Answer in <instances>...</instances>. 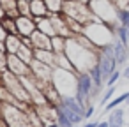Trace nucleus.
<instances>
[{
    "instance_id": "nucleus-38",
    "label": "nucleus",
    "mask_w": 129,
    "mask_h": 127,
    "mask_svg": "<svg viewBox=\"0 0 129 127\" xmlns=\"http://www.w3.org/2000/svg\"><path fill=\"white\" fill-rule=\"evenodd\" d=\"M125 106H129V99H127V101H125Z\"/></svg>"
},
{
    "instance_id": "nucleus-20",
    "label": "nucleus",
    "mask_w": 129,
    "mask_h": 127,
    "mask_svg": "<svg viewBox=\"0 0 129 127\" xmlns=\"http://www.w3.org/2000/svg\"><path fill=\"white\" fill-rule=\"evenodd\" d=\"M124 109L122 108H115L110 116H108V122H110V127H124Z\"/></svg>"
},
{
    "instance_id": "nucleus-17",
    "label": "nucleus",
    "mask_w": 129,
    "mask_h": 127,
    "mask_svg": "<svg viewBox=\"0 0 129 127\" xmlns=\"http://www.w3.org/2000/svg\"><path fill=\"white\" fill-rule=\"evenodd\" d=\"M34 60H39L46 65L55 67V53L51 50H34Z\"/></svg>"
},
{
    "instance_id": "nucleus-6",
    "label": "nucleus",
    "mask_w": 129,
    "mask_h": 127,
    "mask_svg": "<svg viewBox=\"0 0 129 127\" xmlns=\"http://www.w3.org/2000/svg\"><path fill=\"white\" fill-rule=\"evenodd\" d=\"M0 116L4 118L7 127H32L27 113L14 104L0 102Z\"/></svg>"
},
{
    "instance_id": "nucleus-12",
    "label": "nucleus",
    "mask_w": 129,
    "mask_h": 127,
    "mask_svg": "<svg viewBox=\"0 0 129 127\" xmlns=\"http://www.w3.org/2000/svg\"><path fill=\"white\" fill-rule=\"evenodd\" d=\"M43 94H44V97H46L48 104L60 108V104H62L64 97L60 95V92L55 88V85H53V83H48V85H44V87H43Z\"/></svg>"
},
{
    "instance_id": "nucleus-4",
    "label": "nucleus",
    "mask_w": 129,
    "mask_h": 127,
    "mask_svg": "<svg viewBox=\"0 0 129 127\" xmlns=\"http://www.w3.org/2000/svg\"><path fill=\"white\" fill-rule=\"evenodd\" d=\"M88 7L92 14L97 16V20L110 25L113 30L118 27V9L111 4V0H94L88 4Z\"/></svg>"
},
{
    "instance_id": "nucleus-28",
    "label": "nucleus",
    "mask_w": 129,
    "mask_h": 127,
    "mask_svg": "<svg viewBox=\"0 0 129 127\" xmlns=\"http://www.w3.org/2000/svg\"><path fill=\"white\" fill-rule=\"evenodd\" d=\"M113 94H115V87H106L104 94H103V95H101V99H99V102H101V106H103V108H104V106L111 101Z\"/></svg>"
},
{
    "instance_id": "nucleus-5",
    "label": "nucleus",
    "mask_w": 129,
    "mask_h": 127,
    "mask_svg": "<svg viewBox=\"0 0 129 127\" xmlns=\"http://www.w3.org/2000/svg\"><path fill=\"white\" fill-rule=\"evenodd\" d=\"M62 14H66V16L80 21L81 25H87L90 21H101V20H97V16L92 14V11H90L88 6L80 4V2H74V0H64Z\"/></svg>"
},
{
    "instance_id": "nucleus-30",
    "label": "nucleus",
    "mask_w": 129,
    "mask_h": 127,
    "mask_svg": "<svg viewBox=\"0 0 129 127\" xmlns=\"http://www.w3.org/2000/svg\"><path fill=\"white\" fill-rule=\"evenodd\" d=\"M120 78H122V72H120V71H115V72H113V74H111V76L106 79L104 87H115V83H117Z\"/></svg>"
},
{
    "instance_id": "nucleus-33",
    "label": "nucleus",
    "mask_w": 129,
    "mask_h": 127,
    "mask_svg": "<svg viewBox=\"0 0 129 127\" xmlns=\"http://www.w3.org/2000/svg\"><path fill=\"white\" fill-rule=\"evenodd\" d=\"M97 123H99V120H88V122H85L81 127H97Z\"/></svg>"
},
{
    "instance_id": "nucleus-26",
    "label": "nucleus",
    "mask_w": 129,
    "mask_h": 127,
    "mask_svg": "<svg viewBox=\"0 0 129 127\" xmlns=\"http://www.w3.org/2000/svg\"><path fill=\"white\" fill-rule=\"evenodd\" d=\"M0 102H6V104H16L18 102V99L2 85V87H0Z\"/></svg>"
},
{
    "instance_id": "nucleus-36",
    "label": "nucleus",
    "mask_w": 129,
    "mask_h": 127,
    "mask_svg": "<svg viewBox=\"0 0 129 127\" xmlns=\"http://www.w3.org/2000/svg\"><path fill=\"white\" fill-rule=\"evenodd\" d=\"M122 78H125V79H129V65L124 69V72H122Z\"/></svg>"
},
{
    "instance_id": "nucleus-15",
    "label": "nucleus",
    "mask_w": 129,
    "mask_h": 127,
    "mask_svg": "<svg viewBox=\"0 0 129 127\" xmlns=\"http://www.w3.org/2000/svg\"><path fill=\"white\" fill-rule=\"evenodd\" d=\"M30 11H32V18H48V7L44 4V0H32L30 2Z\"/></svg>"
},
{
    "instance_id": "nucleus-14",
    "label": "nucleus",
    "mask_w": 129,
    "mask_h": 127,
    "mask_svg": "<svg viewBox=\"0 0 129 127\" xmlns=\"http://www.w3.org/2000/svg\"><path fill=\"white\" fill-rule=\"evenodd\" d=\"M55 69H62V71H69V72H76V74H80V72L74 69L73 62L67 58L66 53H55Z\"/></svg>"
},
{
    "instance_id": "nucleus-41",
    "label": "nucleus",
    "mask_w": 129,
    "mask_h": 127,
    "mask_svg": "<svg viewBox=\"0 0 129 127\" xmlns=\"http://www.w3.org/2000/svg\"><path fill=\"white\" fill-rule=\"evenodd\" d=\"M28 2H32V0H28Z\"/></svg>"
},
{
    "instance_id": "nucleus-11",
    "label": "nucleus",
    "mask_w": 129,
    "mask_h": 127,
    "mask_svg": "<svg viewBox=\"0 0 129 127\" xmlns=\"http://www.w3.org/2000/svg\"><path fill=\"white\" fill-rule=\"evenodd\" d=\"M50 20H51V25H53L57 35H62L66 39L73 37V34H71V30H69V27H67V23L64 20V14L62 13L60 14H50Z\"/></svg>"
},
{
    "instance_id": "nucleus-19",
    "label": "nucleus",
    "mask_w": 129,
    "mask_h": 127,
    "mask_svg": "<svg viewBox=\"0 0 129 127\" xmlns=\"http://www.w3.org/2000/svg\"><path fill=\"white\" fill-rule=\"evenodd\" d=\"M0 6H2L6 16L9 18H20V13H18V0H0Z\"/></svg>"
},
{
    "instance_id": "nucleus-18",
    "label": "nucleus",
    "mask_w": 129,
    "mask_h": 127,
    "mask_svg": "<svg viewBox=\"0 0 129 127\" xmlns=\"http://www.w3.org/2000/svg\"><path fill=\"white\" fill-rule=\"evenodd\" d=\"M36 28H37L39 32L50 35V37L57 35V34H55V28H53V25H51L50 16H48V18H36Z\"/></svg>"
},
{
    "instance_id": "nucleus-25",
    "label": "nucleus",
    "mask_w": 129,
    "mask_h": 127,
    "mask_svg": "<svg viewBox=\"0 0 129 127\" xmlns=\"http://www.w3.org/2000/svg\"><path fill=\"white\" fill-rule=\"evenodd\" d=\"M50 14H60L64 9V0H44Z\"/></svg>"
},
{
    "instance_id": "nucleus-16",
    "label": "nucleus",
    "mask_w": 129,
    "mask_h": 127,
    "mask_svg": "<svg viewBox=\"0 0 129 127\" xmlns=\"http://www.w3.org/2000/svg\"><path fill=\"white\" fill-rule=\"evenodd\" d=\"M4 48L7 55H16L18 50L21 48V37L20 35H7L4 41Z\"/></svg>"
},
{
    "instance_id": "nucleus-10",
    "label": "nucleus",
    "mask_w": 129,
    "mask_h": 127,
    "mask_svg": "<svg viewBox=\"0 0 129 127\" xmlns=\"http://www.w3.org/2000/svg\"><path fill=\"white\" fill-rule=\"evenodd\" d=\"M16 27H18V35L20 37H30L37 28H36V20L28 16H20L16 18Z\"/></svg>"
},
{
    "instance_id": "nucleus-13",
    "label": "nucleus",
    "mask_w": 129,
    "mask_h": 127,
    "mask_svg": "<svg viewBox=\"0 0 129 127\" xmlns=\"http://www.w3.org/2000/svg\"><path fill=\"white\" fill-rule=\"evenodd\" d=\"M30 39H32L34 50H51V37H50V35H46V34L36 30V32L30 35Z\"/></svg>"
},
{
    "instance_id": "nucleus-8",
    "label": "nucleus",
    "mask_w": 129,
    "mask_h": 127,
    "mask_svg": "<svg viewBox=\"0 0 129 127\" xmlns=\"http://www.w3.org/2000/svg\"><path fill=\"white\" fill-rule=\"evenodd\" d=\"M7 71L13 72L18 78H23V76H30L32 74L30 65H27L18 55H7Z\"/></svg>"
},
{
    "instance_id": "nucleus-3",
    "label": "nucleus",
    "mask_w": 129,
    "mask_h": 127,
    "mask_svg": "<svg viewBox=\"0 0 129 127\" xmlns=\"http://www.w3.org/2000/svg\"><path fill=\"white\" fill-rule=\"evenodd\" d=\"M78 76L80 74H76V72L55 69L51 83L55 85V88L60 92V95L64 99H71V97H76V94H78Z\"/></svg>"
},
{
    "instance_id": "nucleus-21",
    "label": "nucleus",
    "mask_w": 129,
    "mask_h": 127,
    "mask_svg": "<svg viewBox=\"0 0 129 127\" xmlns=\"http://www.w3.org/2000/svg\"><path fill=\"white\" fill-rule=\"evenodd\" d=\"M127 99H129V92H124V94H120L118 97L111 99V101H110V102H108V104H106L103 109H104L106 113H108V111H113L115 108H120V106H122V104H124Z\"/></svg>"
},
{
    "instance_id": "nucleus-2",
    "label": "nucleus",
    "mask_w": 129,
    "mask_h": 127,
    "mask_svg": "<svg viewBox=\"0 0 129 127\" xmlns=\"http://www.w3.org/2000/svg\"><path fill=\"white\" fill-rule=\"evenodd\" d=\"M83 35L88 37L99 50L104 48V46L113 44V41H115V30L110 25L103 23V21H90V23H87L85 30H83Z\"/></svg>"
},
{
    "instance_id": "nucleus-23",
    "label": "nucleus",
    "mask_w": 129,
    "mask_h": 127,
    "mask_svg": "<svg viewBox=\"0 0 129 127\" xmlns=\"http://www.w3.org/2000/svg\"><path fill=\"white\" fill-rule=\"evenodd\" d=\"M0 23H2L4 30L7 32V35H18V27H16V20L14 18L6 16V18L0 20Z\"/></svg>"
},
{
    "instance_id": "nucleus-29",
    "label": "nucleus",
    "mask_w": 129,
    "mask_h": 127,
    "mask_svg": "<svg viewBox=\"0 0 129 127\" xmlns=\"http://www.w3.org/2000/svg\"><path fill=\"white\" fill-rule=\"evenodd\" d=\"M118 25L129 28V9H124V11H118Z\"/></svg>"
},
{
    "instance_id": "nucleus-9",
    "label": "nucleus",
    "mask_w": 129,
    "mask_h": 127,
    "mask_svg": "<svg viewBox=\"0 0 129 127\" xmlns=\"http://www.w3.org/2000/svg\"><path fill=\"white\" fill-rule=\"evenodd\" d=\"M37 115L41 116L43 123L48 127L51 123H57V118H58V108L57 106H51V104H43V106H34Z\"/></svg>"
},
{
    "instance_id": "nucleus-32",
    "label": "nucleus",
    "mask_w": 129,
    "mask_h": 127,
    "mask_svg": "<svg viewBox=\"0 0 129 127\" xmlns=\"http://www.w3.org/2000/svg\"><path fill=\"white\" fill-rule=\"evenodd\" d=\"M94 111H95V106L94 104H88L85 108V111H83V120H90L94 116Z\"/></svg>"
},
{
    "instance_id": "nucleus-1",
    "label": "nucleus",
    "mask_w": 129,
    "mask_h": 127,
    "mask_svg": "<svg viewBox=\"0 0 129 127\" xmlns=\"http://www.w3.org/2000/svg\"><path fill=\"white\" fill-rule=\"evenodd\" d=\"M67 58L73 62L74 69L81 74V72H90L94 67H97V58H99V51H94L87 46H83L74 35L67 39L66 43V51Z\"/></svg>"
},
{
    "instance_id": "nucleus-35",
    "label": "nucleus",
    "mask_w": 129,
    "mask_h": 127,
    "mask_svg": "<svg viewBox=\"0 0 129 127\" xmlns=\"http://www.w3.org/2000/svg\"><path fill=\"white\" fill-rule=\"evenodd\" d=\"M97 127H110V122H108V120H99Z\"/></svg>"
},
{
    "instance_id": "nucleus-37",
    "label": "nucleus",
    "mask_w": 129,
    "mask_h": 127,
    "mask_svg": "<svg viewBox=\"0 0 129 127\" xmlns=\"http://www.w3.org/2000/svg\"><path fill=\"white\" fill-rule=\"evenodd\" d=\"M2 18H6V13H4V9H2V6H0V20Z\"/></svg>"
},
{
    "instance_id": "nucleus-40",
    "label": "nucleus",
    "mask_w": 129,
    "mask_h": 127,
    "mask_svg": "<svg viewBox=\"0 0 129 127\" xmlns=\"http://www.w3.org/2000/svg\"><path fill=\"white\" fill-rule=\"evenodd\" d=\"M90 2H94V0H90Z\"/></svg>"
},
{
    "instance_id": "nucleus-24",
    "label": "nucleus",
    "mask_w": 129,
    "mask_h": 127,
    "mask_svg": "<svg viewBox=\"0 0 129 127\" xmlns=\"http://www.w3.org/2000/svg\"><path fill=\"white\" fill-rule=\"evenodd\" d=\"M66 43L67 39L62 35H53L51 37V51L53 53H64L66 51Z\"/></svg>"
},
{
    "instance_id": "nucleus-39",
    "label": "nucleus",
    "mask_w": 129,
    "mask_h": 127,
    "mask_svg": "<svg viewBox=\"0 0 129 127\" xmlns=\"http://www.w3.org/2000/svg\"><path fill=\"white\" fill-rule=\"evenodd\" d=\"M74 127H81V125H74Z\"/></svg>"
},
{
    "instance_id": "nucleus-22",
    "label": "nucleus",
    "mask_w": 129,
    "mask_h": 127,
    "mask_svg": "<svg viewBox=\"0 0 129 127\" xmlns=\"http://www.w3.org/2000/svg\"><path fill=\"white\" fill-rule=\"evenodd\" d=\"M27 65H30L32 62H34V48H28V46H25L23 43H21V48L18 50V53H16Z\"/></svg>"
},
{
    "instance_id": "nucleus-7",
    "label": "nucleus",
    "mask_w": 129,
    "mask_h": 127,
    "mask_svg": "<svg viewBox=\"0 0 129 127\" xmlns=\"http://www.w3.org/2000/svg\"><path fill=\"white\" fill-rule=\"evenodd\" d=\"M30 69H32V76L36 78V81H37V85H39L41 90H43L44 85H48V83L53 81V71H55V67L46 65V64H43L39 60H34L30 64Z\"/></svg>"
},
{
    "instance_id": "nucleus-34",
    "label": "nucleus",
    "mask_w": 129,
    "mask_h": 127,
    "mask_svg": "<svg viewBox=\"0 0 129 127\" xmlns=\"http://www.w3.org/2000/svg\"><path fill=\"white\" fill-rule=\"evenodd\" d=\"M6 37H7V32L4 30L2 23H0V43H4V41H6Z\"/></svg>"
},
{
    "instance_id": "nucleus-27",
    "label": "nucleus",
    "mask_w": 129,
    "mask_h": 127,
    "mask_svg": "<svg viewBox=\"0 0 129 127\" xmlns=\"http://www.w3.org/2000/svg\"><path fill=\"white\" fill-rule=\"evenodd\" d=\"M18 13H20V16L32 18V11H30V2L28 0H18Z\"/></svg>"
},
{
    "instance_id": "nucleus-31",
    "label": "nucleus",
    "mask_w": 129,
    "mask_h": 127,
    "mask_svg": "<svg viewBox=\"0 0 129 127\" xmlns=\"http://www.w3.org/2000/svg\"><path fill=\"white\" fill-rule=\"evenodd\" d=\"M111 4L118 9V11H124V9H129V0H111Z\"/></svg>"
}]
</instances>
